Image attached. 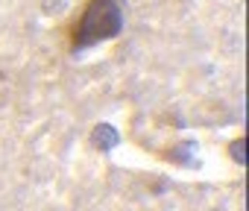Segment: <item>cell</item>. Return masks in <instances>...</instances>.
Returning <instances> with one entry per match:
<instances>
[{"label": "cell", "instance_id": "obj_1", "mask_svg": "<svg viewBox=\"0 0 249 211\" xmlns=\"http://www.w3.org/2000/svg\"><path fill=\"white\" fill-rule=\"evenodd\" d=\"M123 30L120 0H85L79 21L71 30V47L85 50L97 41H108Z\"/></svg>", "mask_w": 249, "mask_h": 211}, {"label": "cell", "instance_id": "obj_2", "mask_svg": "<svg viewBox=\"0 0 249 211\" xmlns=\"http://www.w3.org/2000/svg\"><path fill=\"white\" fill-rule=\"evenodd\" d=\"M97 144H103V147H108V144H114L117 138H114V132H111V126H97Z\"/></svg>", "mask_w": 249, "mask_h": 211}]
</instances>
